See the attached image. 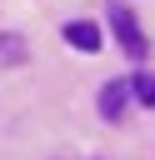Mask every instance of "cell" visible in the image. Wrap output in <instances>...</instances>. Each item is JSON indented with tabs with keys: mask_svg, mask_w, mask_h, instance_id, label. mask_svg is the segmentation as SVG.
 Segmentation results:
<instances>
[{
	"mask_svg": "<svg viewBox=\"0 0 155 160\" xmlns=\"http://www.w3.org/2000/svg\"><path fill=\"white\" fill-rule=\"evenodd\" d=\"M125 85H130V95H135L140 105H155V75H130Z\"/></svg>",
	"mask_w": 155,
	"mask_h": 160,
	"instance_id": "277c9868",
	"label": "cell"
},
{
	"mask_svg": "<svg viewBox=\"0 0 155 160\" xmlns=\"http://www.w3.org/2000/svg\"><path fill=\"white\" fill-rule=\"evenodd\" d=\"M65 40H70L75 50H85V55L100 50V30H95L90 20H70V25H65Z\"/></svg>",
	"mask_w": 155,
	"mask_h": 160,
	"instance_id": "3957f363",
	"label": "cell"
},
{
	"mask_svg": "<svg viewBox=\"0 0 155 160\" xmlns=\"http://www.w3.org/2000/svg\"><path fill=\"white\" fill-rule=\"evenodd\" d=\"M110 30H115V40H120V50H125L130 60L145 55V30H140V20H135L125 5H110Z\"/></svg>",
	"mask_w": 155,
	"mask_h": 160,
	"instance_id": "6da1fadb",
	"label": "cell"
},
{
	"mask_svg": "<svg viewBox=\"0 0 155 160\" xmlns=\"http://www.w3.org/2000/svg\"><path fill=\"white\" fill-rule=\"evenodd\" d=\"M125 105H130V85L125 80H110L100 90V115L105 120H125Z\"/></svg>",
	"mask_w": 155,
	"mask_h": 160,
	"instance_id": "7a4b0ae2",
	"label": "cell"
},
{
	"mask_svg": "<svg viewBox=\"0 0 155 160\" xmlns=\"http://www.w3.org/2000/svg\"><path fill=\"white\" fill-rule=\"evenodd\" d=\"M10 40H15V35H0V50H15V45H10Z\"/></svg>",
	"mask_w": 155,
	"mask_h": 160,
	"instance_id": "5b68a950",
	"label": "cell"
}]
</instances>
